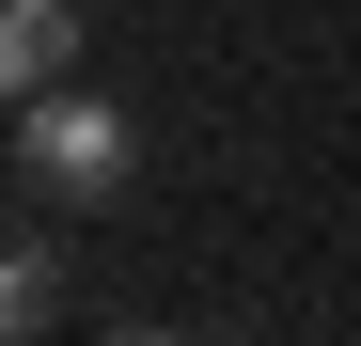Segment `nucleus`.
Listing matches in <instances>:
<instances>
[{
  "instance_id": "nucleus-4",
  "label": "nucleus",
  "mask_w": 361,
  "mask_h": 346,
  "mask_svg": "<svg viewBox=\"0 0 361 346\" xmlns=\"http://www.w3.org/2000/svg\"><path fill=\"white\" fill-rule=\"evenodd\" d=\"M110 346H189V330H110Z\"/></svg>"
},
{
  "instance_id": "nucleus-2",
  "label": "nucleus",
  "mask_w": 361,
  "mask_h": 346,
  "mask_svg": "<svg viewBox=\"0 0 361 346\" xmlns=\"http://www.w3.org/2000/svg\"><path fill=\"white\" fill-rule=\"evenodd\" d=\"M63 64H79V0H0V110L63 95Z\"/></svg>"
},
{
  "instance_id": "nucleus-1",
  "label": "nucleus",
  "mask_w": 361,
  "mask_h": 346,
  "mask_svg": "<svg viewBox=\"0 0 361 346\" xmlns=\"http://www.w3.org/2000/svg\"><path fill=\"white\" fill-rule=\"evenodd\" d=\"M126 173H142V126L110 95H32L16 110V189H47V205H126Z\"/></svg>"
},
{
  "instance_id": "nucleus-3",
  "label": "nucleus",
  "mask_w": 361,
  "mask_h": 346,
  "mask_svg": "<svg viewBox=\"0 0 361 346\" xmlns=\"http://www.w3.org/2000/svg\"><path fill=\"white\" fill-rule=\"evenodd\" d=\"M47 315H79V268L47 252V237H16V220H0V346H32Z\"/></svg>"
}]
</instances>
